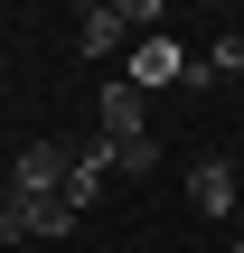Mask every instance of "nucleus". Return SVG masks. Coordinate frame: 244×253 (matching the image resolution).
<instances>
[{"instance_id":"4","label":"nucleus","mask_w":244,"mask_h":253,"mask_svg":"<svg viewBox=\"0 0 244 253\" xmlns=\"http://www.w3.org/2000/svg\"><path fill=\"white\" fill-rule=\"evenodd\" d=\"M56 188H66V141H28L9 169V197H56Z\"/></svg>"},{"instance_id":"7","label":"nucleus","mask_w":244,"mask_h":253,"mask_svg":"<svg viewBox=\"0 0 244 253\" xmlns=\"http://www.w3.org/2000/svg\"><path fill=\"white\" fill-rule=\"evenodd\" d=\"M160 169V141L141 131V141H113V178H150Z\"/></svg>"},{"instance_id":"5","label":"nucleus","mask_w":244,"mask_h":253,"mask_svg":"<svg viewBox=\"0 0 244 253\" xmlns=\"http://www.w3.org/2000/svg\"><path fill=\"white\" fill-rule=\"evenodd\" d=\"M188 197H197V216H235V197H244L235 160H197L188 169Z\"/></svg>"},{"instance_id":"8","label":"nucleus","mask_w":244,"mask_h":253,"mask_svg":"<svg viewBox=\"0 0 244 253\" xmlns=\"http://www.w3.org/2000/svg\"><path fill=\"white\" fill-rule=\"evenodd\" d=\"M197 66H207V75H244V38H235V28H226V38H216V47H207Z\"/></svg>"},{"instance_id":"9","label":"nucleus","mask_w":244,"mask_h":253,"mask_svg":"<svg viewBox=\"0 0 244 253\" xmlns=\"http://www.w3.org/2000/svg\"><path fill=\"white\" fill-rule=\"evenodd\" d=\"M226 253H244V244H226Z\"/></svg>"},{"instance_id":"1","label":"nucleus","mask_w":244,"mask_h":253,"mask_svg":"<svg viewBox=\"0 0 244 253\" xmlns=\"http://www.w3.org/2000/svg\"><path fill=\"white\" fill-rule=\"evenodd\" d=\"M122 84H132V94H160V84H207V66H197L179 38H160V28H150V38H132V75H122Z\"/></svg>"},{"instance_id":"6","label":"nucleus","mask_w":244,"mask_h":253,"mask_svg":"<svg viewBox=\"0 0 244 253\" xmlns=\"http://www.w3.org/2000/svg\"><path fill=\"white\" fill-rule=\"evenodd\" d=\"M141 103L150 94H132V84H103V141H141L150 122H141Z\"/></svg>"},{"instance_id":"3","label":"nucleus","mask_w":244,"mask_h":253,"mask_svg":"<svg viewBox=\"0 0 244 253\" xmlns=\"http://www.w3.org/2000/svg\"><path fill=\"white\" fill-rule=\"evenodd\" d=\"M75 207L66 197H0V244H38V235H66Z\"/></svg>"},{"instance_id":"2","label":"nucleus","mask_w":244,"mask_h":253,"mask_svg":"<svg viewBox=\"0 0 244 253\" xmlns=\"http://www.w3.org/2000/svg\"><path fill=\"white\" fill-rule=\"evenodd\" d=\"M103 188H113V141H103V131H94V141H66V188H56V197L85 216Z\"/></svg>"}]
</instances>
